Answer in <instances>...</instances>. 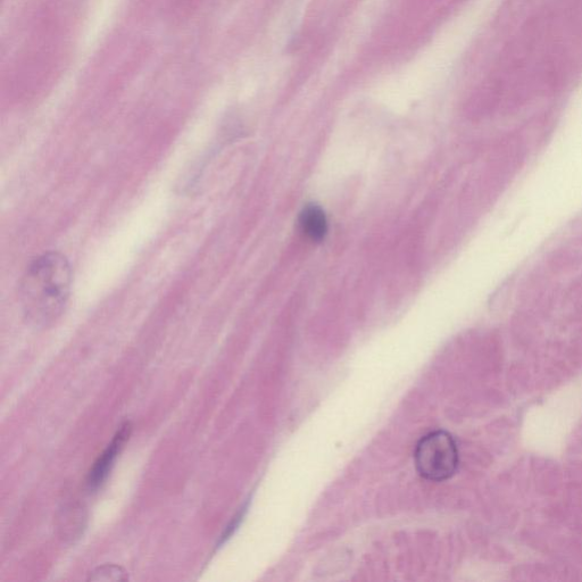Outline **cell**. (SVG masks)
Returning <instances> with one entry per match:
<instances>
[{
	"label": "cell",
	"instance_id": "obj_1",
	"mask_svg": "<svg viewBox=\"0 0 582 582\" xmlns=\"http://www.w3.org/2000/svg\"><path fill=\"white\" fill-rule=\"evenodd\" d=\"M71 281L70 263L60 253L41 255L28 266L20 298L24 315L33 326L46 328L61 317L69 301Z\"/></svg>",
	"mask_w": 582,
	"mask_h": 582
},
{
	"label": "cell",
	"instance_id": "obj_2",
	"mask_svg": "<svg viewBox=\"0 0 582 582\" xmlns=\"http://www.w3.org/2000/svg\"><path fill=\"white\" fill-rule=\"evenodd\" d=\"M415 467L426 480L442 482L454 476L459 467V451L454 438L438 430L424 436L414 453Z\"/></svg>",
	"mask_w": 582,
	"mask_h": 582
},
{
	"label": "cell",
	"instance_id": "obj_3",
	"mask_svg": "<svg viewBox=\"0 0 582 582\" xmlns=\"http://www.w3.org/2000/svg\"><path fill=\"white\" fill-rule=\"evenodd\" d=\"M131 430V423H124L120 430L116 432L111 444L99 455L94 467L89 472L88 486L90 489H97L104 484L108 475H110L116 457H118L123 445L127 443Z\"/></svg>",
	"mask_w": 582,
	"mask_h": 582
},
{
	"label": "cell",
	"instance_id": "obj_4",
	"mask_svg": "<svg viewBox=\"0 0 582 582\" xmlns=\"http://www.w3.org/2000/svg\"><path fill=\"white\" fill-rule=\"evenodd\" d=\"M299 226L314 243H321L328 234L327 215L318 204H307L299 215Z\"/></svg>",
	"mask_w": 582,
	"mask_h": 582
},
{
	"label": "cell",
	"instance_id": "obj_5",
	"mask_svg": "<svg viewBox=\"0 0 582 582\" xmlns=\"http://www.w3.org/2000/svg\"><path fill=\"white\" fill-rule=\"evenodd\" d=\"M89 581L118 582L128 580V573L119 565L105 564L90 572Z\"/></svg>",
	"mask_w": 582,
	"mask_h": 582
},
{
	"label": "cell",
	"instance_id": "obj_6",
	"mask_svg": "<svg viewBox=\"0 0 582 582\" xmlns=\"http://www.w3.org/2000/svg\"><path fill=\"white\" fill-rule=\"evenodd\" d=\"M244 512H245V509L241 510L236 515V517L234 519H232V521L230 522V525L227 527L226 530H224V532L220 538V542L218 543V547H220L222 544L226 543L227 540H229L230 537L232 535H234V532L239 527L241 520H243V518H244Z\"/></svg>",
	"mask_w": 582,
	"mask_h": 582
},
{
	"label": "cell",
	"instance_id": "obj_7",
	"mask_svg": "<svg viewBox=\"0 0 582 582\" xmlns=\"http://www.w3.org/2000/svg\"><path fill=\"white\" fill-rule=\"evenodd\" d=\"M182 2H187V3H194L195 0H182Z\"/></svg>",
	"mask_w": 582,
	"mask_h": 582
}]
</instances>
